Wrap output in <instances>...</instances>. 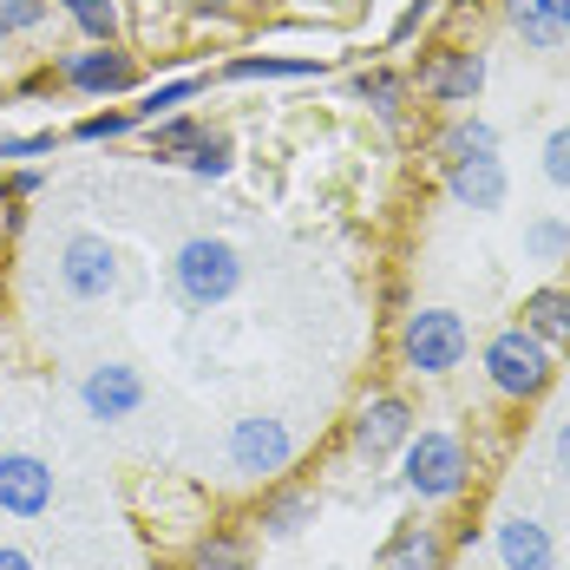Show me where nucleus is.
Listing matches in <instances>:
<instances>
[{
	"mask_svg": "<svg viewBox=\"0 0 570 570\" xmlns=\"http://www.w3.org/2000/svg\"><path fill=\"white\" fill-rule=\"evenodd\" d=\"M492 558H499V570H558V538L544 518L505 512L492 518Z\"/></svg>",
	"mask_w": 570,
	"mask_h": 570,
	"instance_id": "obj_11",
	"label": "nucleus"
},
{
	"mask_svg": "<svg viewBox=\"0 0 570 570\" xmlns=\"http://www.w3.org/2000/svg\"><path fill=\"white\" fill-rule=\"evenodd\" d=\"M524 256H531V263H564L570 256V224L564 217H531V224H524Z\"/></svg>",
	"mask_w": 570,
	"mask_h": 570,
	"instance_id": "obj_24",
	"label": "nucleus"
},
{
	"mask_svg": "<svg viewBox=\"0 0 570 570\" xmlns=\"http://www.w3.org/2000/svg\"><path fill=\"white\" fill-rule=\"evenodd\" d=\"M59 499V479L40 453H0V512L7 518H47Z\"/></svg>",
	"mask_w": 570,
	"mask_h": 570,
	"instance_id": "obj_10",
	"label": "nucleus"
},
{
	"mask_svg": "<svg viewBox=\"0 0 570 570\" xmlns=\"http://www.w3.org/2000/svg\"><path fill=\"white\" fill-rule=\"evenodd\" d=\"M190 92H197V79H165V86H151V92L131 106V118H138V125H158V118H171Z\"/></svg>",
	"mask_w": 570,
	"mask_h": 570,
	"instance_id": "obj_25",
	"label": "nucleus"
},
{
	"mask_svg": "<svg viewBox=\"0 0 570 570\" xmlns=\"http://www.w3.org/2000/svg\"><path fill=\"white\" fill-rule=\"evenodd\" d=\"M197 177H224L236 165V145H229V131H204L197 145H190V158H184Z\"/></svg>",
	"mask_w": 570,
	"mask_h": 570,
	"instance_id": "obj_26",
	"label": "nucleus"
},
{
	"mask_svg": "<svg viewBox=\"0 0 570 570\" xmlns=\"http://www.w3.org/2000/svg\"><path fill=\"white\" fill-rule=\"evenodd\" d=\"M224 459L236 479H283L288 465H295V433H288V420L276 413H243V420H229V440H224Z\"/></svg>",
	"mask_w": 570,
	"mask_h": 570,
	"instance_id": "obj_5",
	"label": "nucleus"
},
{
	"mask_svg": "<svg viewBox=\"0 0 570 570\" xmlns=\"http://www.w3.org/2000/svg\"><path fill=\"white\" fill-rule=\"evenodd\" d=\"M33 190H40V171H13L7 177V197H13V204H27Z\"/></svg>",
	"mask_w": 570,
	"mask_h": 570,
	"instance_id": "obj_33",
	"label": "nucleus"
},
{
	"mask_svg": "<svg viewBox=\"0 0 570 570\" xmlns=\"http://www.w3.org/2000/svg\"><path fill=\"white\" fill-rule=\"evenodd\" d=\"M40 20H47V0H0V40L33 33Z\"/></svg>",
	"mask_w": 570,
	"mask_h": 570,
	"instance_id": "obj_27",
	"label": "nucleus"
},
{
	"mask_svg": "<svg viewBox=\"0 0 570 570\" xmlns=\"http://www.w3.org/2000/svg\"><path fill=\"white\" fill-rule=\"evenodd\" d=\"M59 288H66L72 302H106L118 288V249L106 236H92V229L66 236V243H59Z\"/></svg>",
	"mask_w": 570,
	"mask_h": 570,
	"instance_id": "obj_8",
	"label": "nucleus"
},
{
	"mask_svg": "<svg viewBox=\"0 0 570 570\" xmlns=\"http://www.w3.org/2000/svg\"><path fill=\"white\" fill-rule=\"evenodd\" d=\"M59 13L92 40V47H106V40H118V7L112 0H53Z\"/></svg>",
	"mask_w": 570,
	"mask_h": 570,
	"instance_id": "obj_22",
	"label": "nucleus"
},
{
	"mask_svg": "<svg viewBox=\"0 0 570 570\" xmlns=\"http://www.w3.org/2000/svg\"><path fill=\"white\" fill-rule=\"evenodd\" d=\"M426 13H433V0H413V7L400 13V20H394V47H406V40L420 33V20H426Z\"/></svg>",
	"mask_w": 570,
	"mask_h": 570,
	"instance_id": "obj_31",
	"label": "nucleus"
},
{
	"mask_svg": "<svg viewBox=\"0 0 570 570\" xmlns=\"http://www.w3.org/2000/svg\"><path fill=\"white\" fill-rule=\"evenodd\" d=\"M315 72H328V66H322V59H229L224 66V79H315Z\"/></svg>",
	"mask_w": 570,
	"mask_h": 570,
	"instance_id": "obj_23",
	"label": "nucleus"
},
{
	"mask_svg": "<svg viewBox=\"0 0 570 570\" xmlns=\"http://www.w3.org/2000/svg\"><path fill=\"white\" fill-rule=\"evenodd\" d=\"M518 315H524V328H531L544 347H570V288H564V283L531 288Z\"/></svg>",
	"mask_w": 570,
	"mask_h": 570,
	"instance_id": "obj_16",
	"label": "nucleus"
},
{
	"mask_svg": "<svg viewBox=\"0 0 570 570\" xmlns=\"http://www.w3.org/2000/svg\"><path fill=\"white\" fill-rule=\"evenodd\" d=\"M210 7H229V0H210Z\"/></svg>",
	"mask_w": 570,
	"mask_h": 570,
	"instance_id": "obj_36",
	"label": "nucleus"
},
{
	"mask_svg": "<svg viewBox=\"0 0 570 570\" xmlns=\"http://www.w3.org/2000/svg\"><path fill=\"white\" fill-rule=\"evenodd\" d=\"M59 145V131H27V138H7L0 131V158H47Z\"/></svg>",
	"mask_w": 570,
	"mask_h": 570,
	"instance_id": "obj_30",
	"label": "nucleus"
},
{
	"mask_svg": "<svg viewBox=\"0 0 570 570\" xmlns=\"http://www.w3.org/2000/svg\"><path fill=\"white\" fill-rule=\"evenodd\" d=\"M0 570H33V558L20 544H0Z\"/></svg>",
	"mask_w": 570,
	"mask_h": 570,
	"instance_id": "obj_34",
	"label": "nucleus"
},
{
	"mask_svg": "<svg viewBox=\"0 0 570 570\" xmlns=\"http://www.w3.org/2000/svg\"><path fill=\"white\" fill-rule=\"evenodd\" d=\"M59 86H72V92H86V99H118V92H131L138 86V59L125 53L118 40L106 47H86V53H66L53 66Z\"/></svg>",
	"mask_w": 570,
	"mask_h": 570,
	"instance_id": "obj_9",
	"label": "nucleus"
},
{
	"mask_svg": "<svg viewBox=\"0 0 570 570\" xmlns=\"http://www.w3.org/2000/svg\"><path fill=\"white\" fill-rule=\"evenodd\" d=\"M551 472H558V479L570 485V420L558 426V433H551Z\"/></svg>",
	"mask_w": 570,
	"mask_h": 570,
	"instance_id": "obj_32",
	"label": "nucleus"
},
{
	"mask_svg": "<svg viewBox=\"0 0 570 570\" xmlns=\"http://www.w3.org/2000/svg\"><path fill=\"white\" fill-rule=\"evenodd\" d=\"M406 440H413V406L400 394H367L354 406V420H347V446H354V459H367V465L400 459Z\"/></svg>",
	"mask_w": 570,
	"mask_h": 570,
	"instance_id": "obj_6",
	"label": "nucleus"
},
{
	"mask_svg": "<svg viewBox=\"0 0 570 570\" xmlns=\"http://www.w3.org/2000/svg\"><path fill=\"white\" fill-rule=\"evenodd\" d=\"M479 367H485V381H492V394L518 400V406H531V400L551 394V381H558V347H544L524 322L512 328H499L485 354H479Z\"/></svg>",
	"mask_w": 570,
	"mask_h": 570,
	"instance_id": "obj_2",
	"label": "nucleus"
},
{
	"mask_svg": "<svg viewBox=\"0 0 570 570\" xmlns=\"http://www.w3.org/2000/svg\"><path fill=\"white\" fill-rule=\"evenodd\" d=\"M249 564H256V544H249L243 531H224V524H217V531H204V538L190 544V564L184 570H249Z\"/></svg>",
	"mask_w": 570,
	"mask_h": 570,
	"instance_id": "obj_18",
	"label": "nucleus"
},
{
	"mask_svg": "<svg viewBox=\"0 0 570 570\" xmlns=\"http://www.w3.org/2000/svg\"><path fill=\"white\" fill-rule=\"evenodd\" d=\"M406 86H420V99H433V106H472V99L485 92V53L433 47V53L413 66V79H406Z\"/></svg>",
	"mask_w": 570,
	"mask_h": 570,
	"instance_id": "obj_7",
	"label": "nucleus"
},
{
	"mask_svg": "<svg viewBox=\"0 0 570 570\" xmlns=\"http://www.w3.org/2000/svg\"><path fill=\"white\" fill-rule=\"evenodd\" d=\"M171 288L184 308H224L229 295L243 288V256L229 249L224 236H184L171 249Z\"/></svg>",
	"mask_w": 570,
	"mask_h": 570,
	"instance_id": "obj_3",
	"label": "nucleus"
},
{
	"mask_svg": "<svg viewBox=\"0 0 570 570\" xmlns=\"http://www.w3.org/2000/svg\"><path fill=\"white\" fill-rule=\"evenodd\" d=\"M446 558H453V538L440 524H400L381 544L374 570H446Z\"/></svg>",
	"mask_w": 570,
	"mask_h": 570,
	"instance_id": "obj_14",
	"label": "nucleus"
},
{
	"mask_svg": "<svg viewBox=\"0 0 570 570\" xmlns=\"http://www.w3.org/2000/svg\"><path fill=\"white\" fill-rule=\"evenodd\" d=\"M446 171V190H453L459 210H505V190H512V177L499 165V151L492 158H459V165H440Z\"/></svg>",
	"mask_w": 570,
	"mask_h": 570,
	"instance_id": "obj_13",
	"label": "nucleus"
},
{
	"mask_svg": "<svg viewBox=\"0 0 570 570\" xmlns=\"http://www.w3.org/2000/svg\"><path fill=\"white\" fill-rule=\"evenodd\" d=\"M354 99H361V106H374V118L400 125V112H406V79L387 72V66H374V72H361V79H354Z\"/></svg>",
	"mask_w": 570,
	"mask_h": 570,
	"instance_id": "obj_20",
	"label": "nucleus"
},
{
	"mask_svg": "<svg viewBox=\"0 0 570 570\" xmlns=\"http://www.w3.org/2000/svg\"><path fill=\"white\" fill-rule=\"evenodd\" d=\"M400 485L420 499V505H453L459 492L472 485V453L465 440L446 426H420L406 446H400Z\"/></svg>",
	"mask_w": 570,
	"mask_h": 570,
	"instance_id": "obj_1",
	"label": "nucleus"
},
{
	"mask_svg": "<svg viewBox=\"0 0 570 570\" xmlns=\"http://www.w3.org/2000/svg\"><path fill=\"white\" fill-rule=\"evenodd\" d=\"M256 524H263V538H295L302 524H315V492L308 485H276L269 499H263V512H256Z\"/></svg>",
	"mask_w": 570,
	"mask_h": 570,
	"instance_id": "obj_17",
	"label": "nucleus"
},
{
	"mask_svg": "<svg viewBox=\"0 0 570 570\" xmlns=\"http://www.w3.org/2000/svg\"><path fill=\"white\" fill-rule=\"evenodd\" d=\"M79 400H86V413H92L99 426H118V420H131V413L145 406V374L125 367V361H106V367H92V374L79 381Z\"/></svg>",
	"mask_w": 570,
	"mask_h": 570,
	"instance_id": "obj_12",
	"label": "nucleus"
},
{
	"mask_svg": "<svg viewBox=\"0 0 570 570\" xmlns=\"http://www.w3.org/2000/svg\"><path fill=\"white\" fill-rule=\"evenodd\" d=\"M544 177H551L558 190H570V125H558V131L544 138Z\"/></svg>",
	"mask_w": 570,
	"mask_h": 570,
	"instance_id": "obj_28",
	"label": "nucleus"
},
{
	"mask_svg": "<svg viewBox=\"0 0 570 570\" xmlns=\"http://www.w3.org/2000/svg\"><path fill=\"white\" fill-rule=\"evenodd\" d=\"M131 125H138L131 112H92V118H79V125H72V138L99 145V138H118V131H131Z\"/></svg>",
	"mask_w": 570,
	"mask_h": 570,
	"instance_id": "obj_29",
	"label": "nucleus"
},
{
	"mask_svg": "<svg viewBox=\"0 0 570 570\" xmlns=\"http://www.w3.org/2000/svg\"><path fill=\"white\" fill-rule=\"evenodd\" d=\"M0 308H7V276H0Z\"/></svg>",
	"mask_w": 570,
	"mask_h": 570,
	"instance_id": "obj_35",
	"label": "nucleus"
},
{
	"mask_svg": "<svg viewBox=\"0 0 570 570\" xmlns=\"http://www.w3.org/2000/svg\"><path fill=\"white\" fill-rule=\"evenodd\" d=\"M505 27L531 53H551L570 40V0H505Z\"/></svg>",
	"mask_w": 570,
	"mask_h": 570,
	"instance_id": "obj_15",
	"label": "nucleus"
},
{
	"mask_svg": "<svg viewBox=\"0 0 570 570\" xmlns=\"http://www.w3.org/2000/svg\"><path fill=\"white\" fill-rule=\"evenodd\" d=\"M197 138H204V125H197V118H184V112L158 118V125H151V158H158V165H184Z\"/></svg>",
	"mask_w": 570,
	"mask_h": 570,
	"instance_id": "obj_21",
	"label": "nucleus"
},
{
	"mask_svg": "<svg viewBox=\"0 0 570 570\" xmlns=\"http://www.w3.org/2000/svg\"><path fill=\"white\" fill-rule=\"evenodd\" d=\"M499 151V131L485 118H453L440 131V165H459V158H492Z\"/></svg>",
	"mask_w": 570,
	"mask_h": 570,
	"instance_id": "obj_19",
	"label": "nucleus"
},
{
	"mask_svg": "<svg viewBox=\"0 0 570 570\" xmlns=\"http://www.w3.org/2000/svg\"><path fill=\"white\" fill-rule=\"evenodd\" d=\"M465 354H472L465 315H453V308H406L400 315V367L406 374L440 381V374H453Z\"/></svg>",
	"mask_w": 570,
	"mask_h": 570,
	"instance_id": "obj_4",
	"label": "nucleus"
}]
</instances>
